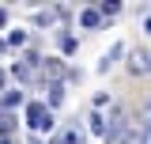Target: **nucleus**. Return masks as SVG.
Returning a JSON list of instances; mask_svg holds the SVG:
<instances>
[{
	"instance_id": "nucleus-1",
	"label": "nucleus",
	"mask_w": 151,
	"mask_h": 144,
	"mask_svg": "<svg viewBox=\"0 0 151 144\" xmlns=\"http://www.w3.org/2000/svg\"><path fill=\"white\" fill-rule=\"evenodd\" d=\"M27 125L34 133H49L53 129V114L42 106V103H27Z\"/></svg>"
},
{
	"instance_id": "nucleus-2",
	"label": "nucleus",
	"mask_w": 151,
	"mask_h": 144,
	"mask_svg": "<svg viewBox=\"0 0 151 144\" xmlns=\"http://www.w3.org/2000/svg\"><path fill=\"white\" fill-rule=\"evenodd\" d=\"M15 106H23V91L12 87V91H4V95H0V110H8V114H12Z\"/></svg>"
},
{
	"instance_id": "nucleus-3",
	"label": "nucleus",
	"mask_w": 151,
	"mask_h": 144,
	"mask_svg": "<svg viewBox=\"0 0 151 144\" xmlns=\"http://www.w3.org/2000/svg\"><path fill=\"white\" fill-rule=\"evenodd\" d=\"M129 72L132 76H144V72H147V53H144V49L129 53Z\"/></svg>"
},
{
	"instance_id": "nucleus-4",
	"label": "nucleus",
	"mask_w": 151,
	"mask_h": 144,
	"mask_svg": "<svg viewBox=\"0 0 151 144\" xmlns=\"http://www.w3.org/2000/svg\"><path fill=\"white\" fill-rule=\"evenodd\" d=\"M98 23H102V12H98V8H83V12H79V27H87V31H94Z\"/></svg>"
},
{
	"instance_id": "nucleus-5",
	"label": "nucleus",
	"mask_w": 151,
	"mask_h": 144,
	"mask_svg": "<svg viewBox=\"0 0 151 144\" xmlns=\"http://www.w3.org/2000/svg\"><path fill=\"white\" fill-rule=\"evenodd\" d=\"M12 133H15V114L0 110V140H12Z\"/></svg>"
},
{
	"instance_id": "nucleus-6",
	"label": "nucleus",
	"mask_w": 151,
	"mask_h": 144,
	"mask_svg": "<svg viewBox=\"0 0 151 144\" xmlns=\"http://www.w3.org/2000/svg\"><path fill=\"white\" fill-rule=\"evenodd\" d=\"M98 12H102V19H110V15H117L121 12V0H102V4H94Z\"/></svg>"
},
{
	"instance_id": "nucleus-7",
	"label": "nucleus",
	"mask_w": 151,
	"mask_h": 144,
	"mask_svg": "<svg viewBox=\"0 0 151 144\" xmlns=\"http://www.w3.org/2000/svg\"><path fill=\"white\" fill-rule=\"evenodd\" d=\"M121 53H125V46H113L110 53H106V57H102V61H98V72H106V68H110V65H113V61H117V57H121Z\"/></svg>"
},
{
	"instance_id": "nucleus-8",
	"label": "nucleus",
	"mask_w": 151,
	"mask_h": 144,
	"mask_svg": "<svg viewBox=\"0 0 151 144\" xmlns=\"http://www.w3.org/2000/svg\"><path fill=\"white\" fill-rule=\"evenodd\" d=\"M91 133L94 137H110V125L102 121V114H91Z\"/></svg>"
},
{
	"instance_id": "nucleus-9",
	"label": "nucleus",
	"mask_w": 151,
	"mask_h": 144,
	"mask_svg": "<svg viewBox=\"0 0 151 144\" xmlns=\"http://www.w3.org/2000/svg\"><path fill=\"white\" fill-rule=\"evenodd\" d=\"M64 103V84H49V106H60Z\"/></svg>"
},
{
	"instance_id": "nucleus-10",
	"label": "nucleus",
	"mask_w": 151,
	"mask_h": 144,
	"mask_svg": "<svg viewBox=\"0 0 151 144\" xmlns=\"http://www.w3.org/2000/svg\"><path fill=\"white\" fill-rule=\"evenodd\" d=\"M57 42H60V53H76V38L72 34H60Z\"/></svg>"
},
{
	"instance_id": "nucleus-11",
	"label": "nucleus",
	"mask_w": 151,
	"mask_h": 144,
	"mask_svg": "<svg viewBox=\"0 0 151 144\" xmlns=\"http://www.w3.org/2000/svg\"><path fill=\"white\" fill-rule=\"evenodd\" d=\"M53 19H57V12H38V15H34V23H38V27H49Z\"/></svg>"
},
{
	"instance_id": "nucleus-12",
	"label": "nucleus",
	"mask_w": 151,
	"mask_h": 144,
	"mask_svg": "<svg viewBox=\"0 0 151 144\" xmlns=\"http://www.w3.org/2000/svg\"><path fill=\"white\" fill-rule=\"evenodd\" d=\"M23 42H27V34H23V31H12V34H8V46H12V49H15V46H23Z\"/></svg>"
},
{
	"instance_id": "nucleus-13",
	"label": "nucleus",
	"mask_w": 151,
	"mask_h": 144,
	"mask_svg": "<svg viewBox=\"0 0 151 144\" xmlns=\"http://www.w3.org/2000/svg\"><path fill=\"white\" fill-rule=\"evenodd\" d=\"M64 144H83V137L79 133H64Z\"/></svg>"
},
{
	"instance_id": "nucleus-14",
	"label": "nucleus",
	"mask_w": 151,
	"mask_h": 144,
	"mask_svg": "<svg viewBox=\"0 0 151 144\" xmlns=\"http://www.w3.org/2000/svg\"><path fill=\"white\" fill-rule=\"evenodd\" d=\"M4 23H8V12H4V8H0V27H4Z\"/></svg>"
},
{
	"instance_id": "nucleus-15",
	"label": "nucleus",
	"mask_w": 151,
	"mask_h": 144,
	"mask_svg": "<svg viewBox=\"0 0 151 144\" xmlns=\"http://www.w3.org/2000/svg\"><path fill=\"white\" fill-rule=\"evenodd\" d=\"M144 31H147V34H151V15H147V19H144Z\"/></svg>"
},
{
	"instance_id": "nucleus-16",
	"label": "nucleus",
	"mask_w": 151,
	"mask_h": 144,
	"mask_svg": "<svg viewBox=\"0 0 151 144\" xmlns=\"http://www.w3.org/2000/svg\"><path fill=\"white\" fill-rule=\"evenodd\" d=\"M147 72H151V53H147Z\"/></svg>"
},
{
	"instance_id": "nucleus-17",
	"label": "nucleus",
	"mask_w": 151,
	"mask_h": 144,
	"mask_svg": "<svg viewBox=\"0 0 151 144\" xmlns=\"http://www.w3.org/2000/svg\"><path fill=\"white\" fill-rule=\"evenodd\" d=\"M0 87H4V72H0Z\"/></svg>"
},
{
	"instance_id": "nucleus-18",
	"label": "nucleus",
	"mask_w": 151,
	"mask_h": 144,
	"mask_svg": "<svg viewBox=\"0 0 151 144\" xmlns=\"http://www.w3.org/2000/svg\"><path fill=\"white\" fill-rule=\"evenodd\" d=\"M147 118H151V103H147Z\"/></svg>"
},
{
	"instance_id": "nucleus-19",
	"label": "nucleus",
	"mask_w": 151,
	"mask_h": 144,
	"mask_svg": "<svg viewBox=\"0 0 151 144\" xmlns=\"http://www.w3.org/2000/svg\"><path fill=\"white\" fill-rule=\"evenodd\" d=\"M4 46H8V42H0V49H4Z\"/></svg>"
},
{
	"instance_id": "nucleus-20",
	"label": "nucleus",
	"mask_w": 151,
	"mask_h": 144,
	"mask_svg": "<svg viewBox=\"0 0 151 144\" xmlns=\"http://www.w3.org/2000/svg\"><path fill=\"white\" fill-rule=\"evenodd\" d=\"M0 144H12V140H0Z\"/></svg>"
},
{
	"instance_id": "nucleus-21",
	"label": "nucleus",
	"mask_w": 151,
	"mask_h": 144,
	"mask_svg": "<svg viewBox=\"0 0 151 144\" xmlns=\"http://www.w3.org/2000/svg\"><path fill=\"white\" fill-rule=\"evenodd\" d=\"M30 144H42V140H30Z\"/></svg>"
},
{
	"instance_id": "nucleus-22",
	"label": "nucleus",
	"mask_w": 151,
	"mask_h": 144,
	"mask_svg": "<svg viewBox=\"0 0 151 144\" xmlns=\"http://www.w3.org/2000/svg\"><path fill=\"white\" fill-rule=\"evenodd\" d=\"M53 144H64V140H53Z\"/></svg>"
}]
</instances>
